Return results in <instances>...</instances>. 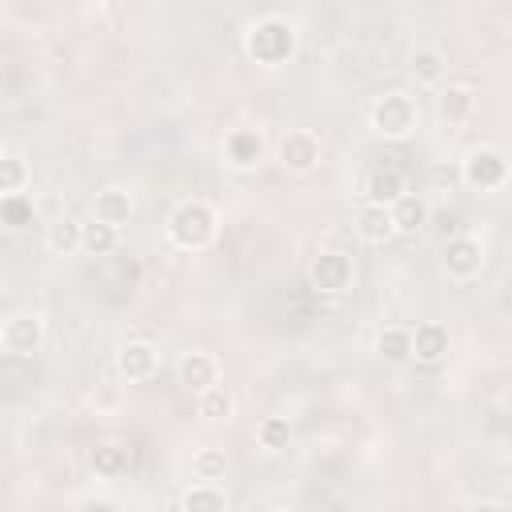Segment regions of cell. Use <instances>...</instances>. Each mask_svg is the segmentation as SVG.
<instances>
[{
	"label": "cell",
	"mask_w": 512,
	"mask_h": 512,
	"mask_svg": "<svg viewBox=\"0 0 512 512\" xmlns=\"http://www.w3.org/2000/svg\"><path fill=\"white\" fill-rule=\"evenodd\" d=\"M232 408H236V400H232V392H228L220 380L208 384L204 392H196V416H200L204 424H220V420H228Z\"/></svg>",
	"instance_id": "19"
},
{
	"label": "cell",
	"mask_w": 512,
	"mask_h": 512,
	"mask_svg": "<svg viewBox=\"0 0 512 512\" xmlns=\"http://www.w3.org/2000/svg\"><path fill=\"white\" fill-rule=\"evenodd\" d=\"M28 184H32V164L16 148H4V156H0V196L24 192Z\"/></svg>",
	"instance_id": "23"
},
{
	"label": "cell",
	"mask_w": 512,
	"mask_h": 512,
	"mask_svg": "<svg viewBox=\"0 0 512 512\" xmlns=\"http://www.w3.org/2000/svg\"><path fill=\"white\" fill-rule=\"evenodd\" d=\"M176 376H180V384L188 392H204L208 384L220 380V364H216L212 352H184L180 364H176Z\"/></svg>",
	"instance_id": "14"
},
{
	"label": "cell",
	"mask_w": 512,
	"mask_h": 512,
	"mask_svg": "<svg viewBox=\"0 0 512 512\" xmlns=\"http://www.w3.org/2000/svg\"><path fill=\"white\" fill-rule=\"evenodd\" d=\"M116 248H120V228L92 216V220L84 224V252H88V256H108V252H116Z\"/></svg>",
	"instance_id": "26"
},
{
	"label": "cell",
	"mask_w": 512,
	"mask_h": 512,
	"mask_svg": "<svg viewBox=\"0 0 512 512\" xmlns=\"http://www.w3.org/2000/svg\"><path fill=\"white\" fill-rule=\"evenodd\" d=\"M508 176H512L508 156H504L500 148H488V144L472 148V152L464 156V164H460V180H464L472 192H500V188L508 184Z\"/></svg>",
	"instance_id": "4"
},
{
	"label": "cell",
	"mask_w": 512,
	"mask_h": 512,
	"mask_svg": "<svg viewBox=\"0 0 512 512\" xmlns=\"http://www.w3.org/2000/svg\"><path fill=\"white\" fill-rule=\"evenodd\" d=\"M156 368H160V352H156V344H148V340H128V344L116 352V372H120V380H128V384L152 380Z\"/></svg>",
	"instance_id": "9"
},
{
	"label": "cell",
	"mask_w": 512,
	"mask_h": 512,
	"mask_svg": "<svg viewBox=\"0 0 512 512\" xmlns=\"http://www.w3.org/2000/svg\"><path fill=\"white\" fill-rule=\"evenodd\" d=\"M168 240L184 252H200L216 240V212L208 200H184L168 216Z\"/></svg>",
	"instance_id": "2"
},
{
	"label": "cell",
	"mask_w": 512,
	"mask_h": 512,
	"mask_svg": "<svg viewBox=\"0 0 512 512\" xmlns=\"http://www.w3.org/2000/svg\"><path fill=\"white\" fill-rule=\"evenodd\" d=\"M368 120H372V128H376L380 136L404 140V136H412L416 124H420V108H416V100H412L408 92H384V96L372 100Z\"/></svg>",
	"instance_id": "3"
},
{
	"label": "cell",
	"mask_w": 512,
	"mask_h": 512,
	"mask_svg": "<svg viewBox=\"0 0 512 512\" xmlns=\"http://www.w3.org/2000/svg\"><path fill=\"white\" fill-rule=\"evenodd\" d=\"M128 464H132V452H128L124 444H112V440H108V444H96V448H92V472L104 476V480L124 476Z\"/></svg>",
	"instance_id": "24"
},
{
	"label": "cell",
	"mask_w": 512,
	"mask_h": 512,
	"mask_svg": "<svg viewBox=\"0 0 512 512\" xmlns=\"http://www.w3.org/2000/svg\"><path fill=\"white\" fill-rule=\"evenodd\" d=\"M132 208H136V204H132V192H128V188H116V184H112V188H100V192L92 196V216L104 220V224H116V228L132 220Z\"/></svg>",
	"instance_id": "15"
},
{
	"label": "cell",
	"mask_w": 512,
	"mask_h": 512,
	"mask_svg": "<svg viewBox=\"0 0 512 512\" xmlns=\"http://www.w3.org/2000/svg\"><path fill=\"white\" fill-rule=\"evenodd\" d=\"M408 192V184H404V176L396 172V168H376L368 180H364V200H376V204H392V200H400Z\"/></svg>",
	"instance_id": "20"
},
{
	"label": "cell",
	"mask_w": 512,
	"mask_h": 512,
	"mask_svg": "<svg viewBox=\"0 0 512 512\" xmlns=\"http://www.w3.org/2000/svg\"><path fill=\"white\" fill-rule=\"evenodd\" d=\"M444 272L456 284L476 280L484 272V244H480V236H472V232L448 236V244H444Z\"/></svg>",
	"instance_id": "7"
},
{
	"label": "cell",
	"mask_w": 512,
	"mask_h": 512,
	"mask_svg": "<svg viewBox=\"0 0 512 512\" xmlns=\"http://www.w3.org/2000/svg\"><path fill=\"white\" fill-rule=\"evenodd\" d=\"M0 220H4L8 232H24L36 220V208L24 192H8V196H0Z\"/></svg>",
	"instance_id": "25"
},
{
	"label": "cell",
	"mask_w": 512,
	"mask_h": 512,
	"mask_svg": "<svg viewBox=\"0 0 512 512\" xmlns=\"http://www.w3.org/2000/svg\"><path fill=\"white\" fill-rule=\"evenodd\" d=\"M448 356V328L440 320H424L412 328V360L420 364H440Z\"/></svg>",
	"instance_id": "13"
},
{
	"label": "cell",
	"mask_w": 512,
	"mask_h": 512,
	"mask_svg": "<svg viewBox=\"0 0 512 512\" xmlns=\"http://www.w3.org/2000/svg\"><path fill=\"white\" fill-rule=\"evenodd\" d=\"M44 248L52 256H72V252H84V224L76 216H60L48 224L44 232Z\"/></svg>",
	"instance_id": "17"
},
{
	"label": "cell",
	"mask_w": 512,
	"mask_h": 512,
	"mask_svg": "<svg viewBox=\"0 0 512 512\" xmlns=\"http://www.w3.org/2000/svg\"><path fill=\"white\" fill-rule=\"evenodd\" d=\"M308 280H312L316 292L340 296V292H348V288L356 284V264H352V256L340 252V248H320V252L312 256V264H308Z\"/></svg>",
	"instance_id": "5"
},
{
	"label": "cell",
	"mask_w": 512,
	"mask_h": 512,
	"mask_svg": "<svg viewBox=\"0 0 512 512\" xmlns=\"http://www.w3.org/2000/svg\"><path fill=\"white\" fill-rule=\"evenodd\" d=\"M276 152H280L284 172L304 176V172H312V168L320 164V152H324V148H320V136H316L312 128H288Z\"/></svg>",
	"instance_id": "8"
},
{
	"label": "cell",
	"mask_w": 512,
	"mask_h": 512,
	"mask_svg": "<svg viewBox=\"0 0 512 512\" xmlns=\"http://www.w3.org/2000/svg\"><path fill=\"white\" fill-rule=\"evenodd\" d=\"M44 316L40 312H12L4 324H0V348L4 356H32L44 348Z\"/></svg>",
	"instance_id": "6"
},
{
	"label": "cell",
	"mask_w": 512,
	"mask_h": 512,
	"mask_svg": "<svg viewBox=\"0 0 512 512\" xmlns=\"http://www.w3.org/2000/svg\"><path fill=\"white\" fill-rule=\"evenodd\" d=\"M392 220H396V236H416V232H424V228H428L432 208H428V200H424V196L404 192L400 200H392Z\"/></svg>",
	"instance_id": "16"
},
{
	"label": "cell",
	"mask_w": 512,
	"mask_h": 512,
	"mask_svg": "<svg viewBox=\"0 0 512 512\" xmlns=\"http://www.w3.org/2000/svg\"><path fill=\"white\" fill-rule=\"evenodd\" d=\"M376 352H380L388 364H408V360H412V328H404V324H388V328H380V336H376Z\"/></svg>",
	"instance_id": "21"
},
{
	"label": "cell",
	"mask_w": 512,
	"mask_h": 512,
	"mask_svg": "<svg viewBox=\"0 0 512 512\" xmlns=\"http://www.w3.org/2000/svg\"><path fill=\"white\" fill-rule=\"evenodd\" d=\"M176 504H180L184 512H224V508H228V492H224L220 480H196L192 488L180 492Z\"/></svg>",
	"instance_id": "18"
},
{
	"label": "cell",
	"mask_w": 512,
	"mask_h": 512,
	"mask_svg": "<svg viewBox=\"0 0 512 512\" xmlns=\"http://www.w3.org/2000/svg\"><path fill=\"white\" fill-rule=\"evenodd\" d=\"M508 404H512V392H508Z\"/></svg>",
	"instance_id": "29"
},
{
	"label": "cell",
	"mask_w": 512,
	"mask_h": 512,
	"mask_svg": "<svg viewBox=\"0 0 512 512\" xmlns=\"http://www.w3.org/2000/svg\"><path fill=\"white\" fill-rule=\"evenodd\" d=\"M256 440H260L264 452H284V448L292 444V424H288V416H264V420L256 424Z\"/></svg>",
	"instance_id": "27"
},
{
	"label": "cell",
	"mask_w": 512,
	"mask_h": 512,
	"mask_svg": "<svg viewBox=\"0 0 512 512\" xmlns=\"http://www.w3.org/2000/svg\"><path fill=\"white\" fill-rule=\"evenodd\" d=\"M472 108H476V92H472L468 84H448V88H440V96H436V116H440V124H444L448 132H460V128L468 124Z\"/></svg>",
	"instance_id": "11"
},
{
	"label": "cell",
	"mask_w": 512,
	"mask_h": 512,
	"mask_svg": "<svg viewBox=\"0 0 512 512\" xmlns=\"http://www.w3.org/2000/svg\"><path fill=\"white\" fill-rule=\"evenodd\" d=\"M224 472H228L224 448H196L192 452V476L196 480H224Z\"/></svg>",
	"instance_id": "28"
},
{
	"label": "cell",
	"mask_w": 512,
	"mask_h": 512,
	"mask_svg": "<svg viewBox=\"0 0 512 512\" xmlns=\"http://www.w3.org/2000/svg\"><path fill=\"white\" fill-rule=\"evenodd\" d=\"M412 76H416V84L436 88L448 76V56L440 48H416L412 52Z\"/></svg>",
	"instance_id": "22"
},
{
	"label": "cell",
	"mask_w": 512,
	"mask_h": 512,
	"mask_svg": "<svg viewBox=\"0 0 512 512\" xmlns=\"http://www.w3.org/2000/svg\"><path fill=\"white\" fill-rule=\"evenodd\" d=\"M224 164L228 168H236V172H248V168H256L260 164V156H264V136H260V128H232L228 136H224Z\"/></svg>",
	"instance_id": "10"
},
{
	"label": "cell",
	"mask_w": 512,
	"mask_h": 512,
	"mask_svg": "<svg viewBox=\"0 0 512 512\" xmlns=\"http://www.w3.org/2000/svg\"><path fill=\"white\" fill-rule=\"evenodd\" d=\"M296 48H300L296 24L284 20V16H264V20L248 24V32H244V52H248L256 64H264V68L288 64V60L296 56Z\"/></svg>",
	"instance_id": "1"
},
{
	"label": "cell",
	"mask_w": 512,
	"mask_h": 512,
	"mask_svg": "<svg viewBox=\"0 0 512 512\" xmlns=\"http://www.w3.org/2000/svg\"><path fill=\"white\" fill-rule=\"evenodd\" d=\"M356 236L372 248L388 244L396 236V220H392V204H376V200H364V208L356 212Z\"/></svg>",
	"instance_id": "12"
}]
</instances>
